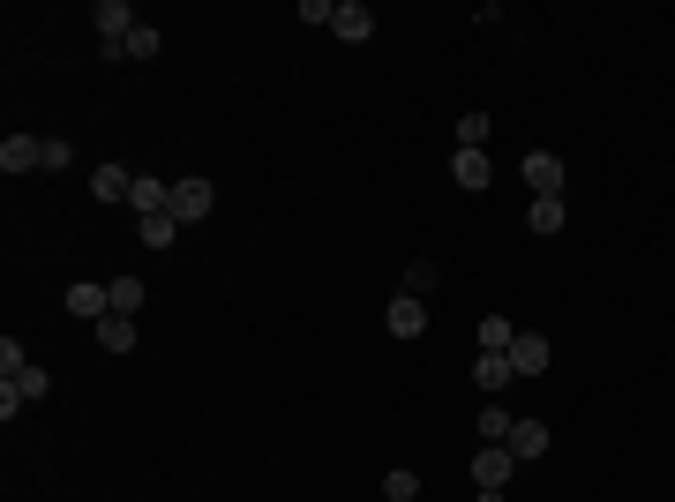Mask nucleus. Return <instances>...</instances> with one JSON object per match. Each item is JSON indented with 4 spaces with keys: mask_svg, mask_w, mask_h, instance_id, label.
<instances>
[{
    "mask_svg": "<svg viewBox=\"0 0 675 502\" xmlns=\"http://www.w3.org/2000/svg\"><path fill=\"white\" fill-rule=\"evenodd\" d=\"M173 217H180V225H203V217H211L218 210V188L211 180H203V172H196V180H173Z\"/></svg>",
    "mask_w": 675,
    "mask_h": 502,
    "instance_id": "nucleus-1",
    "label": "nucleus"
},
{
    "mask_svg": "<svg viewBox=\"0 0 675 502\" xmlns=\"http://www.w3.org/2000/svg\"><path fill=\"white\" fill-rule=\"evenodd\" d=\"M510 472H518V458H510L504 443H480V450H473V488H480V495H504Z\"/></svg>",
    "mask_w": 675,
    "mask_h": 502,
    "instance_id": "nucleus-2",
    "label": "nucleus"
},
{
    "mask_svg": "<svg viewBox=\"0 0 675 502\" xmlns=\"http://www.w3.org/2000/svg\"><path fill=\"white\" fill-rule=\"evenodd\" d=\"M90 23H98V45H106V60H121L128 31H135V15H128V0H98V8H90Z\"/></svg>",
    "mask_w": 675,
    "mask_h": 502,
    "instance_id": "nucleus-3",
    "label": "nucleus"
},
{
    "mask_svg": "<svg viewBox=\"0 0 675 502\" xmlns=\"http://www.w3.org/2000/svg\"><path fill=\"white\" fill-rule=\"evenodd\" d=\"M549 360H555V353H549V337H541V331H518V337H510V368H518V382L549 376Z\"/></svg>",
    "mask_w": 675,
    "mask_h": 502,
    "instance_id": "nucleus-4",
    "label": "nucleus"
},
{
    "mask_svg": "<svg viewBox=\"0 0 675 502\" xmlns=\"http://www.w3.org/2000/svg\"><path fill=\"white\" fill-rule=\"evenodd\" d=\"M331 31H338L345 45H368V38H376V8H368V0H338Z\"/></svg>",
    "mask_w": 675,
    "mask_h": 502,
    "instance_id": "nucleus-5",
    "label": "nucleus"
},
{
    "mask_svg": "<svg viewBox=\"0 0 675 502\" xmlns=\"http://www.w3.org/2000/svg\"><path fill=\"white\" fill-rule=\"evenodd\" d=\"M383 331H390V337H421V331H428V300L398 293L390 308H383Z\"/></svg>",
    "mask_w": 675,
    "mask_h": 502,
    "instance_id": "nucleus-6",
    "label": "nucleus"
},
{
    "mask_svg": "<svg viewBox=\"0 0 675 502\" xmlns=\"http://www.w3.org/2000/svg\"><path fill=\"white\" fill-rule=\"evenodd\" d=\"M68 315L106 323V315H113V286H90V278H76V286H68Z\"/></svg>",
    "mask_w": 675,
    "mask_h": 502,
    "instance_id": "nucleus-7",
    "label": "nucleus"
},
{
    "mask_svg": "<svg viewBox=\"0 0 675 502\" xmlns=\"http://www.w3.org/2000/svg\"><path fill=\"white\" fill-rule=\"evenodd\" d=\"M31 166H45V135H8L0 143V172L15 180V172H31Z\"/></svg>",
    "mask_w": 675,
    "mask_h": 502,
    "instance_id": "nucleus-8",
    "label": "nucleus"
},
{
    "mask_svg": "<svg viewBox=\"0 0 675 502\" xmlns=\"http://www.w3.org/2000/svg\"><path fill=\"white\" fill-rule=\"evenodd\" d=\"M525 188L533 196H563V158L555 150H525Z\"/></svg>",
    "mask_w": 675,
    "mask_h": 502,
    "instance_id": "nucleus-9",
    "label": "nucleus"
},
{
    "mask_svg": "<svg viewBox=\"0 0 675 502\" xmlns=\"http://www.w3.org/2000/svg\"><path fill=\"white\" fill-rule=\"evenodd\" d=\"M510 458L518 465H533V458H549V427H541V420H518V427H510V443H504Z\"/></svg>",
    "mask_w": 675,
    "mask_h": 502,
    "instance_id": "nucleus-10",
    "label": "nucleus"
},
{
    "mask_svg": "<svg viewBox=\"0 0 675 502\" xmlns=\"http://www.w3.org/2000/svg\"><path fill=\"white\" fill-rule=\"evenodd\" d=\"M451 180H458L465 196H480V188L496 180V166H488V150H458V158H451Z\"/></svg>",
    "mask_w": 675,
    "mask_h": 502,
    "instance_id": "nucleus-11",
    "label": "nucleus"
},
{
    "mask_svg": "<svg viewBox=\"0 0 675 502\" xmlns=\"http://www.w3.org/2000/svg\"><path fill=\"white\" fill-rule=\"evenodd\" d=\"M128 203H135V217H151V210L173 203V180H158V172H135V188H128Z\"/></svg>",
    "mask_w": 675,
    "mask_h": 502,
    "instance_id": "nucleus-12",
    "label": "nucleus"
},
{
    "mask_svg": "<svg viewBox=\"0 0 675 502\" xmlns=\"http://www.w3.org/2000/svg\"><path fill=\"white\" fill-rule=\"evenodd\" d=\"M473 382H480L488 398H496L504 382H518V368H510V353H480V360H473Z\"/></svg>",
    "mask_w": 675,
    "mask_h": 502,
    "instance_id": "nucleus-13",
    "label": "nucleus"
},
{
    "mask_svg": "<svg viewBox=\"0 0 675 502\" xmlns=\"http://www.w3.org/2000/svg\"><path fill=\"white\" fill-rule=\"evenodd\" d=\"M128 188H135V172H121V166L90 172V196H98V203H128Z\"/></svg>",
    "mask_w": 675,
    "mask_h": 502,
    "instance_id": "nucleus-14",
    "label": "nucleus"
},
{
    "mask_svg": "<svg viewBox=\"0 0 675 502\" xmlns=\"http://www.w3.org/2000/svg\"><path fill=\"white\" fill-rule=\"evenodd\" d=\"M563 217H571V210H563V196H533V210H525V225H533L541 241H549V233H563Z\"/></svg>",
    "mask_w": 675,
    "mask_h": 502,
    "instance_id": "nucleus-15",
    "label": "nucleus"
},
{
    "mask_svg": "<svg viewBox=\"0 0 675 502\" xmlns=\"http://www.w3.org/2000/svg\"><path fill=\"white\" fill-rule=\"evenodd\" d=\"M135 233H143V248H173L180 217H173V210H151V217H135Z\"/></svg>",
    "mask_w": 675,
    "mask_h": 502,
    "instance_id": "nucleus-16",
    "label": "nucleus"
},
{
    "mask_svg": "<svg viewBox=\"0 0 675 502\" xmlns=\"http://www.w3.org/2000/svg\"><path fill=\"white\" fill-rule=\"evenodd\" d=\"M98 345H106V353H135V315H106V323H98Z\"/></svg>",
    "mask_w": 675,
    "mask_h": 502,
    "instance_id": "nucleus-17",
    "label": "nucleus"
},
{
    "mask_svg": "<svg viewBox=\"0 0 675 502\" xmlns=\"http://www.w3.org/2000/svg\"><path fill=\"white\" fill-rule=\"evenodd\" d=\"M158 53H166V38H158L151 23H135V31H128V45H121V60H158Z\"/></svg>",
    "mask_w": 675,
    "mask_h": 502,
    "instance_id": "nucleus-18",
    "label": "nucleus"
},
{
    "mask_svg": "<svg viewBox=\"0 0 675 502\" xmlns=\"http://www.w3.org/2000/svg\"><path fill=\"white\" fill-rule=\"evenodd\" d=\"M510 427H518V420H510L504 405L488 398V405H480V443H510Z\"/></svg>",
    "mask_w": 675,
    "mask_h": 502,
    "instance_id": "nucleus-19",
    "label": "nucleus"
},
{
    "mask_svg": "<svg viewBox=\"0 0 675 502\" xmlns=\"http://www.w3.org/2000/svg\"><path fill=\"white\" fill-rule=\"evenodd\" d=\"M113 315H143V278H113Z\"/></svg>",
    "mask_w": 675,
    "mask_h": 502,
    "instance_id": "nucleus-20",
    "label": "nucleus"
},
{
    "mask_svg": "<svg viewBox=\"0 0 675 502\" xmlns=\"http://www.w3.org/2000/svg\"><path fill=\"white\" fill-rule=\"evenodd\" d=\"M510 337H518V323L488 315V323H480V353H510Z\"/></svg>",
    "mask_w": 675,
    "mask_h": 502,
    "instance_id": "nucleus-21",
    "label": "nucleus"
},
{
    "mask_svg": "<svg viewBox=\"0 0 675 502\" xmlns=\"http://www.w3.org/2000/svg\"><path fill=\"white\" fill-rule=\"evenodd\" d=\"M8 382H15V390H23V405H38L45 390H53V376H45L38 360H31V368H23V376H8Z\"/></svg>",
    "mask_w": 675,
    "mask_h": 502,
    "instance_id": "nucleus-22",
    "label": "nucleus"
},
{
    "mask_svg": "<svg viewBox=\"0 0 675 502\" xmlns=\"http://www.w3.org/2000/svg\"><path fill=\"white\" fill-rule=\"evenodd\" d=\"M383 495H390V502H421V472H406V465H398V472L383 480Z\"/></svg>",
    "mask_w": 675,
    "mask_h": 502,
    "instance_id": "nucleus-23",
    "label": "nucleus"
},
{
    "mask_svg": "<svg viewBox=\"0 0 675 502\" xmlns=\"http://www.w3.org/2000/svg\"><path fill=\"white\" fill-rule=\"evenodd\" d=\"M398 293L428 300V293H435V263H406V286H398Z\"/></svg>",
    "mask_w": 675,
    "mask_h": 502,
    "instance_id": "nucleus-24",
    "label": "nucleus"
},
{
    "mask_svg": "<svg viewBox=\"0 0 675 502\" xmlns=\"http://www.w3.org/2000/svg\"><path fill=\"white\" fill-rule=\"evenodd\" d=\"M458 150H488V113H465L458 121Z\"/></svg>",
    "mask_w": 675,
    "mask_h": 502,
    "instance_id": "nucleus-25",
    "label": "nucleus"
},
{
    "mask_svg": "<svg viewBox=\"0 0 675 502\" xmlns=\"http://www.w3.org/2000/svg\"><path fill=\"white\" fill-rule=\"evenodd\" d=\"M0 368H8V376H23V368H31V353H23L15 337H0Z\"/></svg>",
    "mask_w": 675,
    "mask_h": 502,
    "instance_id": "nucleus-26",
    "label": "nucleus"
},
{
    "mask_svg": "<svg viewBox=\"0 0 675 502\" xmlns=\"http://www.w3.org/2000/svg\"><path fill=\"white\" fill-rule=\"evenodd\" d=\"M331 15H338V0H300V23H323V31H331Z\"/></svg>",
    "mask_w": 675,
    "mask_h": 502,
    "instance_id": "nucleus-27",
    "label": "nucleus"
},
{
    "mask_svg": "<svg viewBox=\"0 0 675 502\" xmlns=\"http://www.w3.org/2000/svg\"><path fill=\"white\" fill-rule=\"evenodd\" d=\"M68 158H76V150H68L60 135H45V172H68Z\"/></svg>",
    "mask_w": 675,
    "mask_h": 502,
    "instance_id": "nucleus-28",
    "label": "nucleus"
}]
</instances>
